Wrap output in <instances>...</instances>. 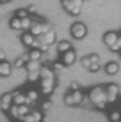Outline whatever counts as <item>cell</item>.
Here are the masks:
<instances>
[{
  "mask_svg": "<svg viewBox=\"0 0 121 122\" xmlns=\"http://www.w3.org/2000/svg\"><path fill=\"white\" fill-rule=\"evenodd\" d=\"M82 64H84L87 69H91V71H98V57L96 55L84 57V58H82Z\"/></svg>",
  "mask_w": 121,
  "mask_h": 122,
  "instance_id": "obj_1",
  "label": "cell"
},
{
  "mask_svg": "<svg viewBox=\"0 0 121 122\" xmlns=\"http://www.w3.org/2000/svg\"><path fill=\"white\" fill-rule=\"evenodd\" d=\"M12 103H14V99H12V94H4L2 99H0V106H2V110H11L12 108Z\"/></svg>",
  "mask_w": 121,
  "mask_h": 122,
  "instance_id": "obj_2",
  "label": "cell"
},
{
  "mask_svg": "<svg viewBox=\"0 0 121 122\" xmlns=\"http://www.w3.org/2000/svg\"><path fill=\"white\" fill-rule=\"evenodd\" d=\"M71 34L77 37V39H82V37L86 36V27L82 23H75L73 27H71Z\"/></svg>",
  "mask_w": 121,
  "mask_h": 122,
  "instance_id": "obj_3",
  "label": "cell"
},
{
  "mask_svg": "<svg viewBox=\"0 0 121 122\" xmlns=\"http://www.w3.org/2000/svg\"><path fill=\"white\" fill-rule=\"evenodd\" d=\"M62 5L68 7V12H71V14H78L80 12V4L78 2H62Z\"/></svg>",
  "mask_w": 121,
  "mask_h": 122,
  "instance_id": "obj_4",
  "label": "cell"
},
{
  "mask_svg": "<svg viewBox=\"0 0 121 122\" xmlns=\"http://www.w3.org/2000/svg\"><path fill=\"white\" fill-rule=\"evenodd\" d=\"M103 97H105V96L102 94V89H94L93 94H91V99H93L98 106H102V99H103Z\"/></svg>",
  "mask_w": 121,
  "mask_h": 122,
  "instance_id": "obj_5",
  "label": "cell"
},
{
  "mask_svg": "<svg viewBox=\"0 0 121 122\" xmlns=\"http://www.w3.org/2000/svg\"><path fill=\"white\" fill-rule=\"evenodd\" d=\"M12 71V67L9 62H0V76H9Z\"/></svg>",
  "mask_w": 121,
  "mask_h": 122,
  "instance_id": "obj_6",
  "label": "cell"
},
{
  "mask_svg": "<svg viewBox=\"0 0 121 122\" xmlns=\"http://www.w3.org/2000/svg\"><path fill=\"white\" fill-rule=\"evenodd\" d=\"M103 41H105V43H107V44H109L110 48H112V46H114L116 43H118V36H116L114 32H109V34H105V37H103Z\"/></svg>",
  "mask_w": 121,
  "mask_h": 122,
  "instance_id": "obj_7",
  "label": "cell"
},
{
  "mask_svg": "<svg viewBox=\"0 0 121 122\" xmlns=\"http://www.w3.org/2000/svg\"><path fill=\"white\" fill-rule=\"evenodd\" d=\"M80 101H82V94H80V92H75V94H71V96H68V97H66V103H68V104L80 103Z\"/></svg>",
  "mask_w": 121,
  "mask_h": 122,
  "instance_id": "obj_8",
  "label": "cell"
},
{
  "mask_svg": "<svg viewBox=\"0 0 121 122\" xmlns=\"http://www.w3.org/2000/svg\"><path fill=\"white\" fill-rule=\"evenodd\" d=\"M23 44H27V46H37V41L34 39L32 34H25V36H23Z\"/></svg>",
  "mask_w": 121,
  "mask_h": 122,
  "instance_id": "obj_9",
  "label": "cell"
},
{
  "mask_svg": "<svg viewBox=\"0 0 121 122\" xmlns=\"http://www.w3.org/2000/svg\"><path fill=\"white\" fill-rule=\"evenodd\" d=\"M53 37H55V34H53V32H48V34H43V36H41V41H43V43H46V44H50V43H53Z\"/></svg>",
  "mask_w": 121,
  "mask_h": 122,
  "instance_id": "obj_10",
  "label": "cell"
},
{
  "mask_svg": "<svg viewBox=\"0 0 121 122\" xmlns=\"http://www.w3.org/2000/svg\"><path fill=\"white\" fill-rule=\"evenodd\" d=\"M27 69H29V73L41 71V69H39V62H29V64H27Z\"/></svg>",
  "mask_w": 121,
  "mask_h": 122,
  "instance_id": "obj_11",
  "label": "cell"
},
{
  "mask_svg": "<svg viewBox=\"0 0 121 122\" xmlns=\"http://www.w3.org/2000/svg\"><path fill=\"white\" fill-rule=\"evenodd\" d=\"M11 28H14V30H20V28H22V20L14 16V18L11 20Z\"/></svg>",
  "mask_w": 121,
  "mask_h": 122,
  "instance_id": "obj_12",
  "label": "cell"
},
{
  "mask_svg": "<svg viewBox=\"0 0 121 122\" xmlns=\"http://www.w3.org/2000/svg\"><path fill=\"white\" fill-rule=\"evenodd\" d=\"M53 87V80H43V92H50Z\"/></svg>",
  "mask_w": 121,
  "mask_h": 122,
  "instance_id": "obj_13",
  "label": "cell"
},
{
  "mask_svg": "<svg viewBox=\"0 0 121 122\" xmlns=\"http://www.w3.org/2000/svg\"><path fill=\"white\" fill-rule=\"evenodd\" d=\"M29 58H30V62H37L41 58V51H37V50H34V51H30V55H29Z\"/></svg>",
  "mask_w": 121,
  "mask_h": 122,
  "instance_id": "obj_14",
  "label": "cell"
},
{
  "mask_svg": "<svg viewBox=\"0 0 121 122\" xmlns=\"http://www.w3.org/2000/svg\"><path fill=\"white\" fill-rule=\"evenodd\" d=\"M73 60H75V53H73V51H68V53L64 55V64L68 66V64H71Z\"/></svg>",
  "mask_w": 121,
  "mask_h": 122,
  "instance_id": "obj_15",
  "label": "cell"
},
{
  "mask_svg": "<svg viewBox=\"0 0 121 122\" xmlns=\"http://www.w3.org/2000/svg\"><path fill=\"white\" fill-rule=\"evenodd\" d=\"M107 73H109V74L118 73V64H116V62H110V64L107 66Z\"/></svg>",
  "mask_w": 121,
  "mask_h": 122,
  "instance_id": "obj_16",
  "label": "cell"
},
{
  "mask_svg": "<svg viewBox=\"0 0 121 122\" xmlns=\"http://www.w3.org/2000/svg\"><path fill=\"white\" fill-rule=\"evenodd\" d=\"M59 51L68 53L69 51V43H59Z\"/></svg>",
  "mask_w": 121,
  "mask_h": 122,
  "instance_id": "obj_17",
  "label": "cell"
},
{
  "mask_svg": "<svg viewBox=\"0 0 121 122\" xmlns=\"http://www.w3.org/2000/svg\"><path fill=\"white\" fill-rule=\"evenodd\" d=\"M37 97V92H34V90H30L29 92V97H27V101H34Z\"/></svg>",
  "mask_w": 121,
  "mask_h": 122,
  "instance_id": "obj_18",
  "label": "cell"
},
{
  "mask_svg": "<svg viewBox=\"0 0 121 122\" xmlns=\"http://www.w3.org/2000/svg\"><path fill=\"white\" fill-rule=\"evenodd\" d=\"M37 76H39V71H36V73H29V80H30V81H34Z\"/></svg>",
  "mask_w": 121,
  "mask_h": 122,
  "instance_id": "obj_19",
  "label": "cell"
},
{
  "mask_svg": "<svg viewBox=\"0 0 121 122\" xmlns=\"http://www.w3.org/2000/svg\"><path fill=\"white\" fill-rule=\"evenodd\" d=\"M110 119L114 120V122H118V120H119V113H118V112H112V113H110Z\"/></svg>",
  "mask_w": 121,
  "mask_h": 122,
  "instance_id": "obj_20",
  "label": "cell"
},
{
  "mask_svg": "<svg viewBox=\"0 0 121 122\" xmlns=\"http://www.w3.org/2000/svg\"><path fill=\"white\" fill-rule=\"evenodd\" d=\"M0 62H6V53L0 50Z\"/></svg>",
  "mask_w": 121,
  "mask_h": 122,
  "instance_id": "obj_21",
  "label": "cell"
}]
</instances>
